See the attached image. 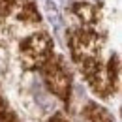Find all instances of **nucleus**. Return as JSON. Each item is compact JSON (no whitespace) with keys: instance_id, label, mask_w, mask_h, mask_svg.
<instances>
[{"instance_id":"nucleus-3","label":"nucleus","mask_w":122,"mask_h":122,"mask_svg":"<svg viewBox=\"0 0 122 122\" xmlns=\"http://www.w3.org/2000/svg\"><path fill=\"white\" fill-rule=\"evenodd\" d=\"M85 115H86L88 122H115L103 107L96 105V103H88L85 109Z\"/></svg>"},{"instance_id":"nucleus-1","label":"nucleus","mask_w":122,"mask_h":122,"mask_svg":"<svg viewBox=\"0 0 122 122\" xmlns=\"http://www.w3.org/2000/svg\"><path fill=\"white\" fill-rule=\"evenodd\" d=\"M51 51H53V41H51V38L47 36L45 32L28 36L21 43L23 66L26 70H36V68L43 66L51 58Z\"/></svg>"},{"instance_id":"nucleus-5","label":"nucleus","mask_w":122,"mask_h":122,"mask_svg":"<svg viewBox=\"0 0 122 122\" xmlns=\"http://www.w3.org/2000/svg\"><path fill=\"white\" fill-rule=\"evenodd\" d=\"M0 122H19V118L10 111V107L6 105L2 96H0Z\"/></svg>"},{"instance_id":"nucleus-4","label":"nucleus","mask_w":122,"mask_h":122,"mask_svg":"<svg viewBox=\"0 0 122 122\" xmlns=\"http://www.w3.org/2000/svg\"><path fill=\"white\" fill-rule=\"evenodd\" d=\"M75 13L81 17V21H85V23H94V21H96V8L90 6V4H77Z\"/></svg>"},{"instance_id":"nucleus-6","label":"nucleus","mask_w":122,"mask_h":122,"mask_svg":"<svg viewBox=\"0 0 122 122\" xmlns=\"http://www.w3.org/2000/svg\"><path fill=\"white\" fill-rule=\"evenodd\" d=\"M49 122H70V120L64 117V113H56V115H55V117H53Z\"/></svg>"},{"instance_id":"nucleus-2","label":"nucleus","mask_w":122,"mask_h":122,"mask_svg":"<svg viewBox=\"0 0 122 122\" xmlns=\"http://www.w3.org/2000/svg\"><path fill=\"white\" fill-rule=\"evenodd\" d=\"M43 79H45L47 88L53 92L56 98L68 100L70 98V86H71V77L66 68V64L60 56H53L43 64Z\"/></svg>"}]
</instances>
